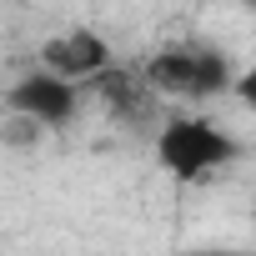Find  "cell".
<instances>
[{
	"instance_id": "obj_1",
	"label": "cell",
	"mask_w": 256,
	"mask_h": 256,
	"mask_svg": "<svg viewBox=\"0 0 256 256\" xmlns=\"http://www.w3.org/2000/svg\"><path fill=\"white\" fill-rule=\"evenodd\" d=\"M151 146H156V166L176 181H201V176H211V171H221L241 156L236 136L221 131L206 116H171Z\"/></svg>"
},
{
	"instance_id": "obj_2",
	"label": "cell",
	"mask_w": 256,
	"mask_h": 256,
	"mask_svg": "<svg viewBox=\"0 0 256 256\" xmlns=\"http://www.w3.org/2000/svg\"><path fill=\"white\" fill-rule=\"evenodd\" d=\"M141 80L151 90L166 96H186V100H211L231 90V60L211 46H181V50H161L141 66Z\"/></svg>"
},
{
	"instance_id": "obj_3",
	"label": "cell",
	"mask_w": 256,
	"mask_h": 256,
	"mask_svg": "<svg viewBox=\"0 0 256 256\" xmlns=\"http://www.w3.org/2000/svg\"><path fill=\"white\" fill-rule=\"evenodd\" d=\"M6 110L30 116L36 126H46V131H60V126H70L76 110H80V86H70V80H60V76H50V70L36 66V70H26L10 86Z\"/></svg>"
},
{
	"instance_id": "obj_4",
	"label": "cell",
	"mask_w": 256,
	"mask_h": 256,
	"mask_svg": "<svg viewBox=\"0 0 256 256\" xmlns=\"http://www.w3.org/2000/svg\"><path fill=\"white\" fill-rule=\"evenodd\" d=\"M40 70H50L70 86H90L100 70H110V46H106L100 30L70 26V30H60L40 46Z\"/></svg>"
},
{
	"instance_id": "obj_5",
	"label": "cell",
	"mask_w": 256,
	"mask_h": 256,
	"mask_svg": "<svg viewBox=\"0 0 256 256\" xmlns=\"http://www.w3.org/2000/svg\"><path fill=\"white\" fill-rule=\"evenodd\" d=\"M40 136H46V126H36L30 116L6 110V120H0V146H10V151H36Z\"/></svg>"
},
{
	"instance_id": "obj_6",
	"label": "cell",
	"mask_w": 256,
	"mask_h": 256,
	"mask_svg": "<svg viewBox=\"0 0 256 256\" xmlns=\"http://www.w3.org/2000/svg\"><path fill=\"white\" fill-rule=\"evenodd\" d=\"M231 96H236L246 110H256V60H251L241 76H231Z\"/></svg>"
},
{
	"instance_id": "obj_7",
	"label": "cell",
	"mask_w": 256,
	"mask_h": 256,
	"mask_svg": "<svg viewBox=\"0 0 256 256\" xmlns=\"http://www.w3.org/2000/svg\"><path fill=\"white\" fill-rule=\"evenodd\" d=\"M186 256H236V251H216V246H206V251H186Z\"/></svg>"
},
{
	"instance_id": "obj_8",
	"label": "cell",
	"mask_w": 256,
	"mask_h": 256,
	"mask_svg": "<svg viewBox=\"0 0 256 256\" xmlns=\"http://www.w3.org/2000/svg\"><path fill=\"white\" fill-rule=\"evenodd\" d=\"M246 10H256V0H246Z\"/></svg>"
}]
</instances>
